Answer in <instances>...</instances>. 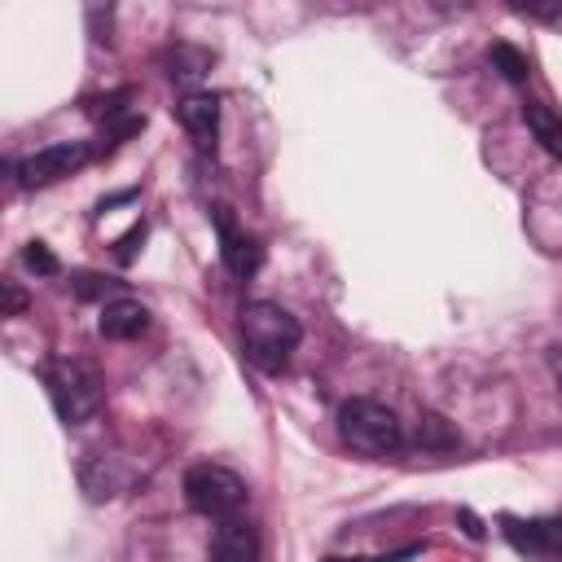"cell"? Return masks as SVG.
<instances>
[{"instance_id":"30bf717a","label":"cell","mask_w":562,"mask_h":562,"mask_svg":"<svg viewBox=\"0 0 562 562\" xmlns=\"http://www.w3.org/2000/svg\"><path fill=\"white\" fill-rule=\"evenodd\" d=\"M220 259H224V268L233 277H250L259 268V259H263L259 246H255V237H246L241 228H233L228 215H220Z\"/></svg>"},{"instance_id":"52a82bcc","label":"cell","mask_w":562,"mask_h":562,"mask_svg":"<svg viewBox=\"0 0 562 562\" xmlns=\"http://www.w3.org/2000/svg\"><path fill=\"white\" fill-rule=\"evenodd\" d=\"M211 562H259V531L246 518H220L211 536Z\"/></svg>"},{"instance_id":"9c48e42d","label":"cell","mask_w":562,"mask_h":562,"mask_svg":"<svg viewBox=\"0 0 562 562\" xmlns=\"http://www.w3.org/2000/svg\"><path fill=\"white\" fill-rule=\"evenodd\" d=\"M145 325H149V307L136 303V299H110L101 307V321H97L101 338H114V342H127V338L145 334Z\"/></svg>"},{"instance_id":"3957f363","label":"cell","mask_w":562,"mask_h":562,"mask_svg":"<svg viewBox=\"0 0 562 562\" xmlns=\"http://www.w3.org/2000/svg\"><path fill=\"white\" fill-rule=\"evenodd\" d=\"M338 435L364 457H391L404 443L400 417L378 400H347L338 408Z\"/></svg>"},{"instance_id":"5bb4252c","label":"cell","mask_w":562,"mask_h":562,"mask_svg":"<svg viewBox=\"0 0 562 562\" xmlns=\"http://www.w3.org/2000/svg\"><path fill=\"white\" fill-rule=\"evenodd\" d=\"M136 241H145V224H136V228H132V233L119 241V259H123V263L136 255Z\"/></svg>"},{"instance_id":"7c38bea8","label":"cell","mask_w":562,"mask_h":562,"mask_svg":"<svg viewBox=\"0 0 562 562\" xmlns=\"http://www.w3.org/2000/svg\"><path fill=\"white\" fill-rule=\"evenodd\" d=\"M492 66H496L509 83H522V79H527V57H522L514 44H492Z\"/></svg>"},{"instance_id":"6da1fadb","label":"cell","mask_w":562,"mask_h":562,"mask_svg":"<svg viewBox=\"0 0 562 562\" xmlns=\"http://www.w3.org/2000/svg\"><path fill=\"white\" fill-rule=\"evenodd\" d=\"M299 338H303V329L285 307L263 303V299L241 307V347L259 369H268V373L285 369V360L299 347Z\"/></svg>"},{"instance_id":"9a60e30c","label":"cell","mask_w":562,"mask_h":562,"mask_svg":"<svg viewBox=\"0 0 562 562\" xmlns=\"http://www.w3.org/2000/svg\"><path fill=\"white\" fill-rule=\"evenodd\" d=\"M4 307H9V316H13V312H22V294H18L9 281H4Z\"/></svg>"},{"instance_id":"8992f818","label":"cell","mask_w":562,"mask_h":562,"mask_svg":"<svg viewBox=\"0 0 562 562\" xmlns=\"http://www.w3.org/2000/svg\"><path fill=\"white\" fill-rule=\"evenodd\" d=\"M505 540L531 558H562V518H505Z\"/></svg>"},{"instance_id":"5b68a950","label":"cell","mask_w":562,"mask_h":562,"mask_svg":"<svg viewBox=\"0 0 562 562\" xmlns=\"http://www.w3.org/2000/svg\"><path fill=\"white\" fill-rule=\"evenodd\" d=\"M83 162H88V145H79V140L44 145V149H35L31 158L18 162V180H22L26 189H44V184H57V180L75 176Z\"/></svg>"},{"instance_id":"7a4b0ae2","label":"cell","mask_w":562,"mask_h":562,"mask_svg":"<svg viewBox=\"0 0 562 562\" xmlns=\"http://www.w3.org/2000/svg\"><path fill=\"white\" fill-rule=\"evenodd\" d=\"M44 382H48V400L66 426L97 417L105 404V382H101L97 364H88V360H53Z\"/></svg>"},{"instance_id":"ba28073f","label":"cell","mask_w":562,"mask_h":562,"mask_svg":"<svg viewBox=\"0 0 562 562\" xmlns=\"http://www.w3.org/2000/svg\"><path fill=\"white\" fill-rule=\"evenodd\" d=\"M176 114H180L184 132H189L202 149H215V136H220V101H215L211 92H189V97H180Z\"/></svg>"},{"instance_id":"8fae6325","label":"cell","mask_w":562,"mask_h":562,"mask_svg":"<svg viewBox=\"0 0 562 562\" xmlns=\"http://www.w3.org/2000/svg\"><path fill=\"white\" fill-rule=\"evenodd\" d=\"M522 119H527L531 136L544 145V154L562 158V114L549 110V105H540V101H527V105H522Z\"/></svg>"},{"instance_id":"277c9868","label":"cell","mask_w":562,"mask_h":562,"mask_svg":"<svg viewBox=\"0 0 562 562\" xmlns=\"http://www.w3.org/2000/svg\"><path fill=\"white\" fill-rule=\"evenodd\" d=\"M184 501L206 518H237L246 505V483L224 465H193L184 474Z\"/></svg>"},{"instance_id":"4fadbf2b","label":"cell","mask_w":562,"mask_h":562,"mask_svg":"<svg viewBox=\"0 0 562 562\" xmlns=\"http://www.w3.org/2000/svg\"><path fill=\"white\" fill-rule=\"evenodd\" d=\"M22 259H26V268H35V272H44V277L57 272V259H53V250H48L44 241H31V246L22 250Z\"/></svg>"}]
</instances>
